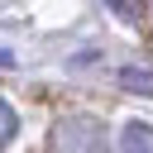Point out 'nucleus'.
Segmentation results:
<instances>
[{
    "label": "nucleus",
    "mask_w": 153,
    "mask_h": 153,
    "mask_svg": "<svg viewBox=\"0 0 153 153\" xmlns=\"http://www.w3.org/2000/svg\"><path fill=\"white\" fill-rule=\"evenodd\" d=\"M10 62H14V53H10V48H0V67H10Z\"/></svg>",
    "instance_id": "20e7f679"
},
{
    "label": "nucleus",
    "mask_w": 153,
    "mask_h": 153,
    "mask_svg": "<svg viewBox=\"0 0 153 153\" xmlns=\"http://www.w3.org/2000/svg\"><path fill=\"white\" fill-rule=\"evenodd\" d=\"M14 139H19V110H14V105L0 96V153H5Z\"/></svg>",
    "instance_id": "7ed1b4c3"
},
{
    "label": "nucleus",
    "mask_w": 153,
    "mask_h": 153,
    "mask_svg": "<svg viewBox=\"0 0 153 153\" xmlns=\"http://www.w3.org/2000/svg\"><path fill=\"white\" fill-rule=\"evenodd\" d=\"M115 148H120V153H153V124H148V120H124Z\"/></svg>",
    "instance_id": "f257e3e1"
},
{
    "label": "nucleus",
    "mask_w": 153,
    "mask_h": 153,
    "mask_svg": "<svg viewBox=\"0 0 153 153\" xmlns=\"http://www.w3.org/2000/svg\"><path fill=\"white\" fill-rule=\"evenodd\" d=\"M120 86L134 91V96H153V72L148 67H124L120 72Z\"/></svg>",
    "instance_id": "f03ea898"
}]
</instances>
